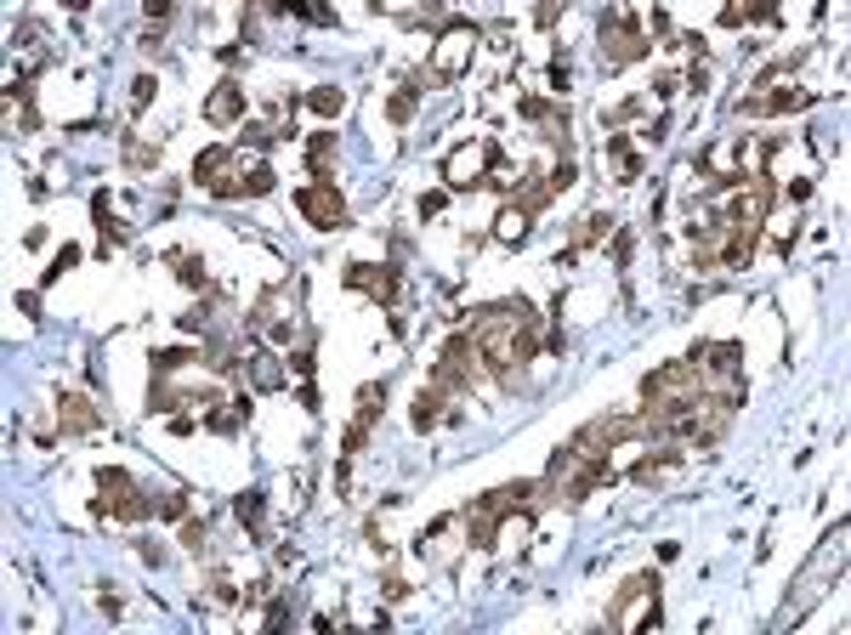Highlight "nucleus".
Masks as SVG:
<instances>
[{
  "label": "nucleus",
  "mask_w": 851,
  "mask_h": 635,
  "mask_svg": "<svg viewBox=\"0 0 851 635\" xmlns=\"http://www.w3.org/2000/svg\"><path fill=\"white\" fill-rule=\"evenodd\" d=\"M347 289H364V296H375L380 306H392V301H397V267L352 261V267H347Z\"/></svg>",
  "instance_id": "nucleus-8"
},
{
  "label": "nucleus",
  "mask_w": 851,
  "mask_h": 635,
  "mask_svg": "<svg viewBox=\"0 0 851 635\" xmlns=\"http://www.w3.org/2000/svg\"><path fill=\"white\" fill-rule=\"evenodd\" d=\"M307 165L318 182H335V131H313L307 136Z\"/></svg>",
  "instance_id": "nucleus-14"
},
{
  "label": "nucleus",
  "mask_w": 851,
  "mask_h": 635,
  "mask_svg": "<svg viewBox=\"0 0 851 635\" xmlns=\"http://www.w3.org/2000/svg\"><path fill=\"white\" fill-rule=\"evenodd\" d=\"M443 205H448V193H426V199H421V216H438Z\"/></svg>",
  "instance_id": "nucleus-37"
},
{
  "label": "nucleus",
  "mask_w": 851,
  "mask_h": 635,
  "mask_svg": "<svg viewBox=\"0 0 851 635\" xmlns=\"http://www.w3.org/2000/svg\"><path fill=\"white\" fill-rule=\"evenodd\" d=\"M233 165H239V159H233V148H205V153L193 159V182H199V188H216V182H222Z\"/></svg>",
  "instance_id": "nucleus-13"
},
{
  "label": "nucleus",
  "mask_w": 851,
  "mask_h": 635,
  "mask_svg": "<svg viewBox=\"0 0 851 635\" xmlns=\"http://www.w3.org/2000/svg\"><path fill=\"white\" fill-rule=\"evenodd\" d=\"M568 74H574V69H568V57L556 52V57H551V91H568Z\"/></svg>",
  "instance_id": "nucleus-32"
},
{
  "label": "nucleus",
  "mask_w": 851,
  "mask_h": 635,
  "mask_svg": "<svg viewBox=\"0 0 851 635\" xmlns=\"http://www.w3.org/2000/svg\"><path fill=\"white\" fill-rule=\"evenodd\" d=\"M148 102H153V80H148V74H136V80H131V108L143 114Z\"/></svg>",
  "instance_id": "nucleus-30"
},
{
  "label": "nucleus",
  "mask_w": 851,
  "mask_h": 635,
  "mask_svg": "<svg viewBox=\"0 0 851 635\" xmlns=\"http://www.w3.org/2000/svg\"><path fill=\"white\" fill-rule=\"evenodd\" d=\"M182 545H188L193 556H205V545H210V528H205V522H193V517H188V522H182Z\"/></svg>",
  "instance_id": "nucleus-26"
},
{
  "label": "nucleus",
  "mask_w": 851,
  "mask_h": 635,
  "mask_svg": "<svg viewBox=\"0 0 851 635\" xmlns=\"http://www.w3.org/2000/svg\"><path fill=\"white\" fill-rule=\"evenodd\" d=\"M296 205H301V216H307L313 227H323V233L347 227V199H340L335 182H307V188L296 193Z\"/></svg>",
  "instance_id": "nucleus-7"
},
{
  "label": "nucleus",
  "mask_w": 851,
  "mask_h": 635,
  "mask_svg": "<svg viewBox=\"0 0 851 635\" xmlns=\"http://www.w3.org/2000/svg\"><path fill=\"white\" fill-rule=\"evenodd\" d=\"M647 45H653V35L642 28L636 12H608L601 18V63L608 69H625L636 57H647Z\"/></svg>",
  "instance_id": "nucleus-4"
},
{
  "label": "nucleus",
  "mask_w": 851,
  "mask_h": 635,
  "mask_svg": "<svg viewBox=\"0 0 851 635\" xmlns=\"http://www.w3.org/2000/svg\"><path fill=\"white\" fill-rule=\"evenodd\" d=\"M205 119H210V126H239V119H244V85H239V80H222V85H216L210 97H205Z\"/></svg>",
  "instance_id": "nucleus-10"
},
{
  "label": "nucleus",
  "mask_w": 851,
  "mask_h": 635,
  "mask_svg": "<svg viewBox=\"0 0 851 635\" xmlns=\"http://www.w3.org/2000/svg\"><path fill=\"white\" fill-rule=\"evenodd\" d=\"M601 165H613L618 182H636V176H642V159H636V148H630V136H608V148H601Z\"/></svg>",
  "instance_id": "nucleus-16"
},
{
  "label": "nucleus",
  "mask_w": 851,
  "mask_h": 635,
  "mask_svg": "<svg viewBox=\"0 0 851 635\" xmlns=\"http://www.w3.org/2000/svg\"><path fill=\"white\" fill-rule=\"evenodd\" d=\"M528 222H534V216L522 205H505L500 216H494V239H500V244H522V239H528Z\"/></svg>",
  "instance_id": "nucleus-17"
},
{
  "label": "nucleus",
  "mask_w": 851,
  "mask_h": 635,
  "mask_svg": "<svg viewBox=\"0 0 851 635\" xmlns=\"http://www.w3.org/2000/svg\"><path fill=\"white\" fill-rule=\"evenodd\" d=\"M772 205H778L772 176H744V182L732 188V205H726L721 222H726V227H761L766 216H772Z\"/></svg>",
  "instance_id": "nucleus-6"
},
{
  "label": "nucleus",
  "mask_w": 851,
  "mask_h": 635,
  "mask_svg": "<svg viewBox=\"0 0 851 635\" xmlns=\"http://www.w3.org/2000/svg\"><path fill=\"white\" fill-rule=\"evenodd\" d=\"M307 108L323 114V119H335L340 108H347V91H340V85H313V91H307Z\"/></svg>",
  "instance_id": "nucleus-18"
},
{
  "label": "nucleus",
  "mask_w": 851,
  "mask_h": 635,
  "mask_svg": "<svg viewBox=\"0 0 851 635\" xmlns=\"http://www.w3.org/2000/svg\"><path fill=\"white\" fill-rule=\"evenodd\" d=\"M772 18H778L772 6H726V12H721V23H726V28H744V23H772Z\"/></svg>",
  "instance_id": "nucleus-21"
},
{
  "label": "nucleus",
  "mask_w": 851,
  "mask_h": 635,
  "mask_svg": "<svg viewBox=\"0 0 851 635\" xmlns=\"http://www.w3.org/2000/svg\"><path fill=\"white\" fill-rule=\"evenodd\" d=\"M477 380H483V352H477L471 330H460V335L438 352V369H431V392H443L448 403H454V397H471Z\"/></svg>",
  "instance_id": "nucleus-1"
},
{
  "label": "nucleus",
  "mask_w": 851,
  "mask_h": 635,
  "mask_svg": "<svg viewBox=\"0 0 851 635\" xmlns=\"http://www.w3.org/2000/svg\"><path fill=\"white\" fill-rule=\"evenodd\" d=\"M500 522H505V517H500L488 500H471V505H466V539H471V545L488 550L494 539H500Z\"/></svg>",
  "instance_id": "nucleus-11"
},
{
  "label": "nucleus",
  "mask_w": 851,
  "mask_h": 635,
  "mask_svg": "<svg viewBox=\"0 0 851 635\" xmlns=\"http://www.w3.org/2000/svg\"><path fill=\"white\" fill-rule=\"evenodd\" d=\"M290 369H296V375H313V369H318V363H313V352H307V346H301V352H296V358H290Z\"/></svg>",
  "instance_id": "nucleus-36"
},
{
  "label": "nucleus",
  "mask_w": 851,
  "mask_h": 635,
  "mask_svg": "<svg viewBox=\"0 0 851 635\" xmlns=\"http://www.w3.org/2000/svg\"><path fill=\"white\" fill-rule=\"evenodd\" d=\"M687 85H692V91H704V85H709V63H704V57L687 69Z\"/></svg>",
  "instance_id": "nucleus-35"
},
{
  "label": "nucleus",
  "mask_w": 851,
  "mask_h": 635,
  "mask_svg": "<svg viewBox=\"0 0 851 635\" xmlns=\"http://www.w3.org/2000/svg\"><path fill=\"white\" fill-rule=\"evenodd\" d=\"M244 375H250V386H256V392H278V386L290 380V369L278 363V352H256V358H250V369H244Z\"/></svg>",
  "instance_id": "nucleus-15"
},
{
  "label": "nucleus",
  "mask_w": 851,
  "mask_h": 635,
  "mask_svg": "<svg viewBox=\"0 0 851 635\" xmlns=\"http://www.w3.org/2000/svg\"><path fill=\"white\" fill-rule=\"evenodd\" d=\"M613 624L618 630H653L659 624V579H653V573H642V579H630L625 590H618Z\"/></svg>",
  "instance_id": "nucleus-5"
},
{
  "label": "nucleus",
  "mask_w": 851,
  "mask_h": 635,
  "mask_svg": "<svg viewBox=\"0 0 851 635\" xmlns=\"http://www.w3.org/2000/svg\"><path fill=\"white\" fill-rule=\"evenodd\" d=\"M443 403H448L443 392H421V397H414V426H421V431H431V426L443 420Z\"/></svg>",
  "instance_id": "nucleus-20"
},
{
  "label": "nucleus",
  "mask_w": 851,
  "mask_h": 635,
  "mask_svg": "<svg viewBox=\"0 0 851 635\" xmlns=\"http://www.w3.org/2000/svg\"><path fill=\"white\" fill-rule=\"evenodd\" d=\"M239 142L261 153V148H273V142H278V131H273V126H244V136H239Z\"/></svg>",
  "instance_id": "nucleus-29"
},
{
  "label": "nucleus",
  "mask_w": 851,
  "mask_h": 635,
  "mask_svg": "<svg viewBox=\"0 0 851 635\" xmlns=\"http://www.w3.org/2000/svg\"><path fill=\"white\" fill-rule=\"evenodd\" d=\"M182 363H193V352H188V346H170V352H160V358H153V375H176Z\"/></svg>",
  "instance_id": "nucleus-24"
},
{
  "label": "nucleus",
  "mask_w": 851,
  "mask_h": 635,
  "mask_svg": "<svg viewBox=\"0 0 851 635\" xmlns=\"http://www.w3.org/2000/svg\"><path fill=\"white\" fill-rule=\"evenodd\" d=\"M160 517H170V522H188V493H170V500H160Z\"/></svg>",
  "instance_id": "nucleus-31"
},
{
  "label": "nucleus",
  "mask_w": 851,
  "mask_h": 635,
  "mask_svg": "<svg viewBox=\"0 0 851 635\" xmlns=\"http://www.w3.org/2000/svg\"><path fill=\"white\" fill-rule=\"evenodd\" d=\"M170 267H176V278L188 289H210V273H205V261H199V256H170Z\"/></svg>",
  "instance_id": "nucleus-19"
},
{
  "label": "nucleus",
  "mask_w": 851,
  "mask_h": 635,
  "mask_svg": "<svg viewBox=\"0 0 851 635\" xmlns=\"http://www.w3.org/2000/svg\"><path fill=\"white\" fill-rule=\"evenodd\" d=\"M812 102V91H800V85H778V91H755V97H738L732 108L738 114H795V108H806Z\"/></svg>",
  "instance_id": "nucleus-9"
},
{
  "label": "nucleus",
  "mask_w": 851,
  "mask_h": 635,
  "mask_svg": "<svg viewBox=\"0 0 851 635\" xmlns=\"http://www.w3.org/2000/svg\"><path fill=\"white\" fill-rule=\"evenodd\" d=\"M636 114H642V97H630V102H618L608 114V126H625V119H636Z\"/></svg>",
  "instance_id": "nucleus-33"
},
{
  "label": "nucleus",
  "mask_w": 851,
  "mask_h": 635,
  "mask_svg": "<svg viewBox=\"0 0 851 635\" xmlns=\"http://www.w3.org/2000/svg\"><path fill=\"white\" fill-rule=\"evenodd\" d=\"M69 267H80V244H63V250H57V261H52V273H45V284H57V278H63Z\"/></svg>",
  "instance_id": "nucleus-28"
},
{
  "label": "nucleus",
  "mask_w": 851,
  "mask_h": 635,
  "mask_svg": "<svg viewBox=\"0 0 851 635\" xmlns=\"http://www.w3.org/2000/svg\"><path fill=\"white\" fill-rule=\"evenodd\" d=\"M126 159H131V165H153V159H160V148H143V142H126Z\"/></svg>",
  "instance_id": "nucleus-34"
},
{
  "label": "nucleus",
  "mask_w": 851,
  "mask_h": 635,
  "mask_svg": "<svg viewBox=\"0 0 851 635\" xmlns=\"http://www.w3.org/2000/svg\"><path fill=\"white\" fill-rule=\"evenodd\" d=\"M233 510H239V522H244V528H250V533H261V493H256V488L244 493V500H239Z\"/></svg>",
  "instance_id": "nucleus-23"
},
{
  "label": "nucleus",
  "mask_w": 851,
  "mask_h": 635,
  "mask_svg": "<svg viewBox=\"0 0 851 635\" xmlns=\"http://www.w3.org/2000/svg\"><path fill=\"white\" fill-rule=\"evenodd\" d=\"M613 227H618L613 216H585V222H579V244H574V250H585V244H601V239L613 233Z\"/></svg>",
  "instance_id": "nucleus-22"
},
{
  "label": "nucleus",
  "mask_w": 851,
  "mask_h": 635,
  "mask_svg": "<svg viewBox=\"0 0 851 635\" xmlns=\"http://www.w3.org/2000/svg\"><path fill=\"white\" fill-rule=\"evenodd\" d=\"M273 182H278L273 170H267V165H256L250 176H244V199H261V193H273Z\"/></svg>",
  "instance_id": "nucleus-27"
},
{
  "label": "nucleus",
  "mask_w": 851,
  "mask_h": 635,
  "mask_svg": "<svg viewBox=\"0 0 851 635\" xmlns=\"http://www.w3.org/2000/svg\"><path fill=\"white\" fill-rule=\"evenodd\" d=\"M386 119H392V126H409L414 119V91H397V97L386 102Z\"/></svg>",
  "instance_id": "nucleus-25"
},
{
  "label": "nucleus",
  "mask_w": 851,
  "mask_h": 635,
  "mask_svg": "<svg viewBox=\"0 0 851 635\" xmlns=\"http://www.w3.org/2000/svg\"><path fill=\"white\" fill-rule=\"evenodd\" d=\"M477 40H483V28H477V23H460V18L448 23V28H443V40L431 45V69H426V74H431V85H448V80H460V74L471 69V52H477Z\"/></svg>",
  "instance_id": "nucleus-3"
},
{
  "label": "nucleus",
  "mask_w": 851,
  "mask_h": 635,
  "mask_svg": "<svg viewBox=\"0 0 851 635\" xmlns=\"http://www.w3.org/2000/svg\"><path fill=\"white\" fill-rule=\"evenodd\" d=\"M57 420H63V431H80V437H86V431H97V426H102V414L91 409V397L69 392L63 403H57Z\"/></svg>",
  "instance_id": "nucleus-12"
},
{
  "label": "nucleus",
  "mask_w": 851,
  "mask_h": 635,
  "mask_svg": "<svg viewBox=\"0 0 851 635\" xmlns=\"http://www.w3.org/2000/svg\"><path fill=\"white\" fill-rule=\"evenodd\" d=\"M97 488H102V500H97V517H119V522H148L153 505L143 488L131 483V471H119V466H102L97 471Z\"/></svg>",
  "instance_id": "nucleus-2"
}]
</instances>
